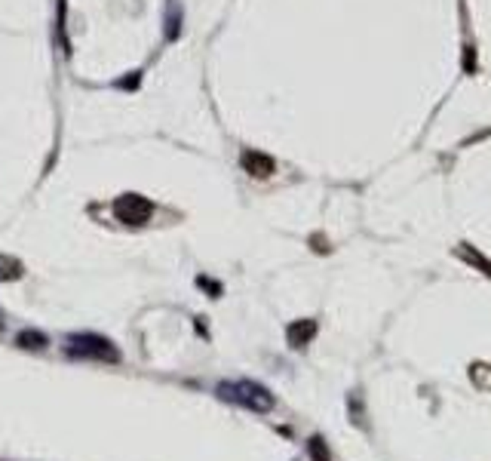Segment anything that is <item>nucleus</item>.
I'll return each instance as SVG.
<instances>
[{
  "mask_svg": "<svg viewBox=\"0 0 491 461\" xmlns=\"http://www.w3.org/2000/svg\"><path fill=\"white\" fill-rule=\"evenodd\" d=\"M215 397L233 403V406H243L255 412V415H268L277 406V397L264 385L252 382V378H224V382L215 385Z\"/></svg>",
  "mask_w": 491,
  "mask_h": 461,
  "instance_id": "1",
  "label": "nucleus"
},
{
  "mask_svg": "<svg viewBox=\"0 0 491 461\" xmlns=\"http://www.w3.org/2000/svg\"><path fill=\"white\" fill-rule=\"evenodd\" d=\"M65 354L74 360H90V363H120L123 354L120 347L99 333H74L65 342Z\"/></svg>",
  "mask_w": 491,
  "mask_h": 461,
  "instance_id": "2",
  "label": "nucleus"
},
{
  "mask_svg": "<svg viewBox=\"0 0 491 461\" xmlns=\"http://www.w3.org/2000/svg\"><path fill=\"white\" fill-rule=\"evenodd\" d=\"M114 215L117 222L123 225H132V228H139V225H148L151 215H154V203H151L148 197H141V194H123V197L114 200Z\"/></svg>",
  "mask_w": 491,
  "mask_h": 461,
  "instance_id": "3",
  "label": "nucleus"
},
{
  "mask_svg": "<svg viewBox=\"0 0 491 461\" xmlns=\"http://www.w3.org/2000/svg\"><path fill=\"white\" fill-rule=\"evenodd\" d=\"M317 333H319V323L313 317H301V320L286 326V342H289V347H295V351H304V347L317 338Z\"/></svg>",
  "mask_w": 491,
  "mask_h": 461,
  "instance_id": "4",
  "label": "nucleus"
},
{
  "mask_svg": "<svg viewBox=\"0 0 491 461\" xmlns=\"http://www.w3.org/2000/svg\"><path fill=\"white\" fill-rule=\"evenodd\" d=\"M240 163H243V169L252 179H270L273 173H277V163H273L270 154H261V151H252L246 148L243 154H240Z\"/></svg>",
  "mask_w": 491,
  "mask_h": 461,
  "instance_id": "5",
  "label": "nucleus"
},
{
  "mask_svg": "<svg viewBox=\"0 0 491 461\" xmlns=\"http://www.w3.org/2000/svg\"><path fill=\"white\" fill-rule=\"evenodd\" d=\"M455 255L461 258V262L470 265V268H476V271L482 274V277H488V280H491V258L482 255L473 243H457V246H455Z\"/></svg>",
  "mask_w": 491,
  "mask_h": 461,
  "instance_id": "6",
  "label": "nucleus"
},
{
  "mask_svg": "<svg viewBox=\"0 0 491 461\" xmlns=\"http://www.w3.org/2000/svg\"><path fill=\"white\" fill-rule=\"evenodd\" d=\"M13 345L22 347V351H46V347H50V335L40 333V329H19Z\"/></svg>",
  "mask_w": 491,
  "mask_h": 461,
  "instance_id": "7",
  "label": "nucleus"
},
{
  "mask_svg": "<svg viewBox=\"0 0 491 461\" xmlns=\"http://www.w3.org/2000/svg\"><path fill=\"white\" fill-rule=\"evenodd\" d=\"M25 277V265L13 255H0V283H13Z\"/></svg>",
  "mask_w": 491,
  "mask_h": 461,
  "instance_id": "8",
  "label": "nucleus"
},
{
  "mask_svg": "<svg viewBox=\"0 0 491 461\" xmlns=\"http://www.w3.org/2000/svg\"><path fill=\"white\" fill-rule=\"evenodd\" d=\"M307 455H310V461H332V449H329L323 434H313L307 440Z\"/></svg>",
  "mask_w": 491,
  "mask_h": 461,
  "instance_id": "9",
  "label": "nucleus"
},
{
  "mask_svg": "<svg viewBox=\"0 0 491 461\" xmlns=\"http://www.w3.org/2000/svg\"><path fill=\"white\" fill-rule=\"evenodd\" d=\"M470 378H473V385H476L479 391H491V366H488V363H482V360L473 363Z\"/></svg>",
  "mask_w": 491,
  "mask_h": 461,
  "instance_id": "10",
  "label": "nucleus"
},
{
  "mask_svg": "<svg viewBox=\"0 0 491 461\" xmlns=\"http://www.w3.org/2000/svg\"><path fill=\"white\" fill-rule=\"evenodd\" d=\"M347 406H350V422L357 425V427H368L366 425V412H362V397H359V394H350Z\"/></svg>",
  "mask_w": 491,
  "mask_h": 461,
  "instance_id": "11",
  "label": "nucleus"
},
{
  "mask_svg": "<svg viewBox=\"0 0 491 461\" xmlns=\"http://www.w3.org/2000/svg\"><path fill=\"white\" fill-rule=\"evenodd\" d=\"M179 22H181V13H179V6L172 4V10H169V19H166V25H169L166 37H169V40H172V37H179Z\"/></svg>",
  "mask_w": 491,
  "mask_h": 461,
  "instance_id": "12",
  "label": "nucleus"
},
{
  "mask_svg": "<svg viewBox=\"0 0 491 461\" xmlns=\"http://www.w3.org/2000/svg\"><path fill=\"white\" fill-rule=\"evenodd\" d=\"M197 283H200V286H203L212 298H219V295H221V283H215V280H209V277H197Z\"/></svg>",
  "mask_w": 491,
  "mask_h": 461,
  "instance_id": "13",
  "label": "nucleus"
},
{
  "mask_svg": "<svg viewBox=\"0 0 491 461\" xmlns=\"http://www.w3.org/2000/svg\"><path fill=\"white\" fill-rule=\"evenodd\" d=\"M464 71L466 74H473V71H476V53H473V46H464Z\"/></svg>",
  "mask_w": 491,
  "mask_h": 461,
  "instance_id": "14",
  "label": "nucleus"
},
{
  "mask_svg": "<svg viewBox=\"0 0 491 461\" xmlns=\"http://www.w3.org/2000/svg\"><path fill=\"white\" fill-rule=\"evenodd\" d=\"M310 246H313V253H329V240L323 237V234H313V237H310Z\"/></svg>",
  "mask_w": 491,
  "mask_h": 461,
  "instance_id": "15",
  "label": "nucleus"
},
{
  "mask_svg": "<svg viewBox=\"0 0 491 461\" xmlns=\"http://www.w3.org/2000/svg\"><path fill=\"white\" fill-rule=\"evenodd\" d=\"M0 333H4V317H0Z\"/></svg>",
  "mask_w": 491,
  "mask_h": 461,
  "instance_id": "16",
  "label": "nucleus"
}]
</instances>
